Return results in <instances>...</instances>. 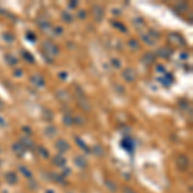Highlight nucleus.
Wrapping results in <instances>:
<instances>
[{
  "mask_svg": "<svg viewBox=\"0 0 193 193\" xmlns=\"http://www.w3.org/2000/svg\"><path fill=\"white\" fill-rule=\"evenodd\" d=\"M124 77L126 79V81H134L135 77H137V73L133 68H127L124 71Z\"/></svg>",
  "mask_w": 193,
  "mask_h": 193,
  "instance_id": "f257e3e1",
  "label": "nucleus"
},
{
  "mask_svg": "<svg viewBox=\"0 0 193 193\" xmlns=\"http://www.w3.org/2000/svg\"><path fill=\"white\" fill-rule=\"evenodd\" d=\"M44 49H45V50H48V49H49L50 52H52L50 54H57V52H58V49H57L53 44H50L49 41H48V42H45V44H44Z\"/></svg>",
  "mask_w": 193,
  "mask_h": 193,
  "instance_id": "f03ea898",
  "label": "nucleus"
}]
</instances>
